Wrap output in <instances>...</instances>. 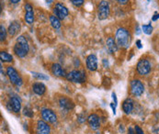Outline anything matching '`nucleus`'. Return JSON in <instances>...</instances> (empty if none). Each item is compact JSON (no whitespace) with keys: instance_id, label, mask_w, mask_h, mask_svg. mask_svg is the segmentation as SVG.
<instances>
[{"instance_id":"obj_11","label":"nucleus","mask_w":159,"mask_h":134,"mask_svg":"<svg viewBox=\"0 0 159 134\" xmlns=\"http://www.w3.org/2000/svg\"><path fill=\"white\" fill-rule=\"evenodd\" d=\"M51 133V127L49 126L48 122L43 119H40L37 121L36 124V134H50Z\"/></svg>"},{"instance_id":"obj_34","label":"nucleus","mask_w":159,"mask_h":134,"mask_svg":"<svg viewBox=\"0 0 159 134\" xmlns=\"http://www.w3.org/2000/svg\"><path fill=\"white\" fill-rule=\"evenodd\" d=\"M111 109H112V112H113V114L115 115L116 114V105L114 104V103H111Z\"/></svg>"},{"instance_id":"obj_40","label":"nucleus","mask_w":159,"mask_h":134,"mask_svg":"<svg viewBox=\"0 0 159 134\" xmlns=\"http://www.w3.org/2000/svg\"><path fill=\"white\" fill-rule=\"evenodd\" d=\"M156 133L157 134H159V127L157 129V131H156Z\"/></svg>"},{"instance_id":"obj_35","label":"nucleus","mask_w":159,"mask_h":134,"mask_svg":"<svg viewBox=\"0 0 159 134\" xmlns=\"http://www.w3.org/2000/svg\"><path fill=\"white\" fill-rule=\"evenodd\" d=\"M127 134H135V132L134 131V129H133L132 127H130V128L128 129V133Z\"/></svg>"},{"instance_id":"obj_5","label":"nucleus","mask_w":159,"mask_h":134,"mask_svg":"<svg viewBox=\"0 0 159 134\" xmlns=\"http://www.w3.org/2000/svg\"><path fill=\"white\" fill-rule=\"evenodd\" d=\"M111 14L110 4L106 0H101L98 6V19L99 20H105Z\"/></svg>"},{"instance_id":"obj_16","label":"nucleus","mask_w":159,"mask_h":134,"mask_svg":"<svg viewBox=\"0 0 159 134\" xmlns=\"http://www.w3.org/2000/svg\"><path fill=\"white\" fill-rule=\"evenodd\" d=\"M51 72L54 76H57V77H66L67 74L65 69L59 64H52L51 67Z\"/></svg>"},{"instance_id":"obj_38","label":"nucleus","mask_w":159,"mask_h":134,"mask_svg":"<svg viewBox=\"0 0 159 134\" xmlns=\"http://www.w3.org/2000/svg\"><path fill=\"white\" fill-rule=\"evenodd\" d=\"M10 1V3H12V4H18L20 0H9Z\"/></svg>"},{"instance_id":"obj_30","label":"nucleus","mask_w":159,"mask_h":134,"mask_svg":"<svg viewBox=\"0 0 159 134\" xmlns=\"http://www.w3.org/2000/svg\"><path fill=\"white\" fill-rule=\"evenodd\" d=\"M111 97H112V99H113V101H114V104L117 106L118 105V99H117V96H116V94L115 93H112L111 94Z\"/></svg>"},{"instance_id":"obj_31","label":"nucleus","mask_w":159,"mask_h":134,"mask_svg":"<svg viewBox=\"0 0 159 134\" xmlns=\"http://www.w3.org/2000/svg\"><path fill=\"white\" fill-rule=\"evenodd\" d=\"M158 19H159V13L156 12V13L154 14V16L152 17V20H153V21H157Z\"/></svg>"},{"instance_id":"obj_12","label":"nucleus","mask_w":159,"mask_h":134,"mask_svg":"<svg viewBox=\"0 0 159 134\" xmlns=\"http://www.w3.org/2000/svg\"><path fill=\"white\" fill-rule=\"evenodd\" d=\"M58 103H59V106L61 107V109H63L66 111H70V110L74 109V108H75L74 102L70 98L66 97V96H61L58 100Z\"/></svg>"},{"instance_id":"obj_26","label":"nucleus","mask_w":159,"mask_h":134,"mask_svg":"<svg viewBox=\"0 0 159 134\" xmlns=\"http://www.w3.org/2000/svg\"><path fill=\"white\" fill-rule=\"evenodd\" d=\"M23 115L26 116V117H28V118H32L33 117V111L30 108L25 107L23 109Z\"/></svg>"},{"instance_id":"obj_10","label":"nucleus","mask_w":159,"mask_h":134,"mask_svg":"<svg viewBox=\"0 0 159 134\" xmlns=\"http://www.w3.org/2000/svg\"><path fill=\"white\" fill-rule=\"evenodd\" d=\"M41 115H42V118L43 119L48 122V123H55L57 121V116L56 114L54 113L53 110L50 109H43L42 111H41Z\"/></svg>"},{"instance_id":"obj_42","label":"nucleus","mask_w":159,"mask_h":134,"mask_svg":"<svg viewBox=\"0 0 159 134\" xmlns=\"http://www.w3.org/2000/svg\"><path fill=\"white\" fill-rule=\"evenodd\" d=\"M96 134H99V133H98H98H96Z\"/></svg>"},{"instance_id":"obj_25","label":"nucleus","mask_w":159,"mask_h":134,"mask_svg":"<svg viewBox=\"0 0 159 134\" xmlns=\"http://www.w3.org/2000/svg\"><path fill=\"white\" fill-rule=\"evenodd\" d=\"M6 38H7V30H6V28L1 25L0 26V41L1 42H4L6 41Z\"/></svg>"},{"instance_id":"obj_1","label":"nucleus","mask_w":159,"mask_h":134,"mask_svg":"<svg viewBox=\"0 0 159 134\" xmlns=\"http://www.w3.org/2000/svg\"><path fill=\"white\" fill-rule=\"evenodd\" d=\"M115 41L119 47L128 49L132 42V36L130 31L125 28H119L115 33Z\"/></svg>"},{"instance_id":"obj_14","label":"nucleus","mask_w":159,"mask_h":134,"mask_svg":"<svg viewBox=\"0 0 159 134\" xmlns=\"http://www.w3.org/2000/svg\"><path fill=\"white\" fill-rule=\"evenodd\" d=\"M86 65L88 70L95 72L98 69V58L95 54H89L86 59Z\"/></svg>"},{"instance_id":"obj_2","label":"nucleus","mask_w":159,"mask_h":134,"mask_svg":"<svg viewBox=\"0 0 159 134\" xmlns=\"http://www.w3.org/2000/svg\"><path fill=\"white\" fill-rule=\"evenodd\" d=\"M13 51L19 58H24L28 55L30 51V45L25 36L20 35L17 38L16 43L13 48Z\"/></svg>"},{"instance_id":"obj_33","label":"nucleus","mask_w":159,"mask_h":134,"mask_svg":"<svg viewBox=\"0 0 159 134\" xmlns=\"http://www.w3.org/2000/svg\"><path fill=\"white\" fill-rule=\"evenodd\" d=\"M136 46L138 49H142V47H143V44H142V42H141V40H137L136 41Z\"/></svg>"},{"instance_id":"obj_6","label":"nucleus","mask_w":159,"mask_h":134,"mask_svg":"<svg viewBox=\"0 0 159 134\" xmlns=\"http://www.w3.org/2000/svg\"><path fill=\"white\" fill-rule=\"evenodd\" d=\"M152 70V65L149 60L147 59H141L137 63L136 72L137 74L141 76L147 75Z\"/></svg>"},{"instance_id":"obj_36","label":"nucleus","mask_w":159,"mask_h":134,"mask_svg":"<svg viewBox=\"0 0 159 134\" xmlns=\"http://www.w3.org/2000/svg\"><path fill=\"white\" fill-rule=\"evenodd\" d=\"M135 33H136V35H140L141 34V29L139 28V26H137L136 28H135Z\"/></svg>"},{"instance_id":"obj_15","label":"nucleus","mask_w":159,"mask_h":134,"mask_svg":"<svg viewBox=\"0 0 159 134\" xmlns=\"http://www.w3.org/2000/svg\"><path fill=\"white\" fill-rule=\"evenodd\" d=\"M20 28H21V26H20V22L19 20H13L10 22L9 26H8L7 32L11 37H15L20 32Z\"/></svg>"},{"instance_id":"obj_19","label":"nucleus","mask_w":159,"mask_h":134,"mask_svg":"<svg viewBox=\"0 0 159 134\" xmlns=\"http://www.w3.org/2000/svg\"><path fill=\"white\" fill-rule=\"evenodd\" d=\"M32 91L38 96H43L46 92L45 85L40 82H36L32 85Z\"/></svg>"},{"instance_id":"obj_27","label":"nucleus","mask_w":159,"mask_h":134,"mask_svg":"<svg viewBox=\"0 0 159 134\" xmlns=\"http://www.w3.org/2000/svg\"><path fill=\"white\" fill-rule=\"evenodd\" d=\"M70 1L75 7H81L85 2V0H70Z\"/></svg>"},{"instance_id":"obj_3","label":"nucleus","mask_w":159,"mask_h":134,"mask_svg":"<svg viewBox=\"0 0 159 134\" xmlns=\"http://www.w3.org/2000/svg\"><path fill=\"white\" fill-rule=\"evenodd\" d=\"M66 78L67 81H70L72 83L83 84L86 82L87 79L86 72L84 70H73L66 74Z\"/></svg>"},{"instance_id":"obj_9","label":"nucleus","mask_w":159,"mask_h":134,"mask_svg":"<svg viewBox=\"0 0 159 134\" xmlns=\"http://www.w3.org/2000/svg\"><path fill=\"white\" fill-rule=\"evenodd\" d=\"M24 8H25V16H24L25 21L29 25H32L34 23V20H35V15H34V10H33L32 5L30 3H26L24 5Z\"/></svg>"},{"instance_id":"obj_29","label":"nucleus","mask_w":159,"mask_h":134,"mask_svg":"<svg viewBox=\"0 0 159 134\" xmlns=\"http://www.w3.org/2000/svg\"><path fill=\"white\" fill-rule=\"evenodd\" d=\"M134 131H135V133L136 134H144L143 132V131L140 128V126H138V125H135V127H134Z\"/></svg>"},{"instance_id":"obj_18","label":"nucleus","mask_w":159,"mask_h":134,"mask_svg":"<svg viewBox=\"0 0 159 134\" xmlns=\"http://www.w3.org/2000/svg\"><path fill=\"white\" fill-rule=\"evenodd\" d=\"M134 102L132 98L128 97L122 102V110L125 114L127 115L131 114L134 110Z\"/></svg>"},{"instance_id":"obj_21","label":"nucleus","mask_w":159,"mask_h":134,"mask_svg":"<svg viewBox=\"0 0 159 134\" xmlns=\"http://www.w3.org/2000/svg\"><path fill=\"white\" fill-rule=\"evenodd\" d=\"M49 19H50V23L52 27L54 29H59L61 28V20L55 15H51Z\"/></svg>"},{"instance_id":"obj_7","label":"nucleus","mask_w":159,"mask_h":134,"mask_svg":"<svg viewBox=\"0 0 159 134\" xmlns=\"http://www.w3.org/2000/svg\"><path fill=\"white\" fill-rule=\"evenodd\" d=\"M130 92L133 96L139 97L144 92V86L139 79H134L130 84Z\"/></svg>"},{"instance_id":"obj_39","label":"nucleus","mask_w":159,"mask_h":134,"mask_svg":"<svg viewBox=\"0 0 159 134\" xmlns=\"http://www.w3.org/2000/svg\"><path fill=\"white\" fill-rule=\"evenodd\" d=\"M44 1H45L47 4H51V3L53 2V0H44Z\"/></svg>"},{"instance_id":"obj_28","label":"nucleus","mask_w":159,"mask_h":134,"mask_svg":"<svg viewBox=\"0 0 159 134\" xmlns=\"http://www.w3.org/2000/svg\"><path fill=\"white\" fill-rule=\"evenodd\" d=\"M77 120L79 123H84L86 121V116L84 114H81L77 117Z\"/></svg>"},{"instance_id":"obj_41","label":"nucleus","mask_w":159,"mask_h":134,"mask_svg":"<svg viewBox=\"0 0 159 134\" xmlns=\"http://www.w3.org/2000/svg\"><path fill=\"white\" fill-rule=\"evenodd\" d=\"M147 1H148V2H150V1H151V0H147Z\"/></svg>"},{"instance_id":"obj_20","label":"nucleus","mask_w":159,"mask_h":134,"mask_svg":"<svg viewBox=\"0 0 159 134\" xmlns=\"http://www.w3.org/2000/svg\"><path fill=\"white\" fill-rule=\"evenodd\" d=\"M106 46H107V49H108L110 53H115L118 51V47H119L116 41H115V39H113L112 37H109L107 39Z\"/></svg>"},{"instance_id":"obj_17","label":"nucleus","mask_w":159,"mask_h":134,"mask_svg":"<svg viewBox=\"0 0 159 134\" xmlns=\"http://www.w3.org/2000/svg\"><path fill=\"white\" fill-rule=\"evenodd\" d=\"M10 106V109L14 113H19L21 109V101L18 96H12L10 98V102L8 103Z\"/></svg>"},{"instance_id":"obj_23","label":"nucleus","mask_w":159,"mask_h":134,"mask_svg":"<svg viewBox=\"0 0 159 134\" xmlns=\"http://www.w3.org/2000/svg\"><path fill=\"white\" fill-rule=\"evenodd\" d=\"M31 74L32 76L37 79V80H41V81H47L49 80V77L44 74H42V73H36V72H31Z\"/></svg>"},{"instance_id":"obj_22","label":"nucleus","mask_w":159,"mask_h":134,"mask_svg":"<svg viewBox=\"0 0 159 134\" xmlns=\"http://www.w3.org/2000/svg\"><path fill=\"white\" fill-rule=\"evenodd\" d=\"M0 59L2 63H11L13 61V56L5 51H1L0 52Z\"/></svg>"},{"instance_id":"obj_8","label":"nucleus","mask_w":159,"mask_h":134,"mask_svg":"<svg viewBox=\"0 0 159 134\" xmlns=\"http://www.w3.org/2000/svg\"><path fill=\"white\" fill-rule=\"evenodd\" d=\"M53 15H55L60 20H63L69 15L68 8L62 3H56L53 7Z\"/></svg>"},{"instance_id":"obj_37","label":"nucleus","mask_w":159,"mask_h":134,"mask_svg":"<svg viewBox=\"0 0 159 134\" xmlns=\"http://www.w3.org/2000/svg\"><path fill=\"white\" fill-rule=\"evenodd\" d=\"M102 62H103V65H104L106 67L109 66V63H108V61H107L106 59H103V61H102Z\"/></svg>"},{"instance_id":"obj_32","label":"nucleus","mask_w":159,"mask_h":134,"mask_svg":"<svg viewBox=\"0 0 159 134\" xmlns=\"http://www.w3.org/2000/svg\"><path fill=\"white\" fill-rule=\"evenodd\" d=\"M120 5H121V6H123V5H126L130 0H116Z\"/></svg>"},{"instance_id":"obj_4","label":"nucleus","mask_w":159,"mask_h":134,"mask_svg":"<svg viewBox=\"0 0 159 134\" xmlns=\"http://www.w3.org/2000/svg\"><path fill=\"white\" fill-rule=\"evenodd\" d=\"M7 75L9 79V81L16 87H21L23 85V80L18 71L13 66L7 67Z\"/></svg>"},{"instance_id":"obj_13","label":"nucleus","mask_w":159,"mask_h":134,"mask_svg":"<svg viewBox=\"0 0 159 134\" xmlns=\"http://www.w3.org/2000/svg\"><path fill=\"white\" fill-rule=\"evenodd\" d=\"M88 123L92 130L97 131L100 127V118L98 117V115H97L95 113L90 114L88 117Z\"/></svg>"},{"instance_id":"obj_24","label":"nucleus","mask_w":159,"mask_h":134,"mask_svg":"<svg viewBox=\"0 0 159 134\" xmlns=\"http://www.w3.org/2000/svg\"><path fill=\"white\" fill-rule=\"evenodd\" d=\"M142 29L143 31V33H145L146 35H151L153 33V26L151 25V22H149V24H144L142 26Z\"/></svg>"}]
</instances>
